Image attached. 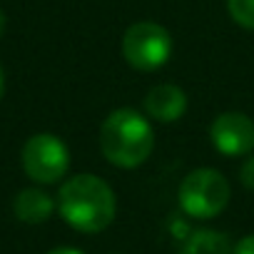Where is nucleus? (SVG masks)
Returning <instances> with one entry per match:
<instances>
[{"label":"nucleus","mask_w":254,"mask_h":254,"mask_svg":"<svg viewBox=\"0 0 254 254\" xmlns=\"http://www.w3.org/2000/svg\"><path fill=\"white\" fill-rule=\"evenodd\" d=\"M23 170L38 185H55L70 170V150L58 135L38 132L23 145Z\"/></svg>","instance_id":"5"},{"label":"nucleus","mask_w":254,"mask_h":254,"mask_svg":"<svg viewBox=\"0 0 254 254\" xmlns=\"http://www.w3.org/2000/svg\"><path fill=\"white\" fill-rule=\"evenodd\" d=\"M182 254H234V247L227 234L214 229H199L185 242Z\"/></svg>","instance_id":"9"},{"label":"nucleus","mask_w":254,"mask_h":254,"mask_svg":"<svg viewBox=\"0 0 254 254\" xmlns=\"http://www.w3.org/2000/svg\"><path fill=\"white\" fill-rule=\"evenodd\" d=\"M209 140L224 157H247L254 152V120L237 110L222 112L209 125Z\"/></svg>","instance_id":"6"},{"label":"nucleus","mask_w":254,"mask_h":254,"mask_svg":"<svg viewBox=\"0 0 254 254\" xmlns=\"http://www.w3.org/2000/svg\"><path fill=\"white\" fill-rule=\"evenodd\" d=\"M172 48L175 43L170 30L152 20L132 23L122 35V58L140 72H155L165 67L172 58Z\"/></svg>","instance_id":"3"},{"label":"nucleus","mask_w":254,"mask_h":254,"mask_svg":"<svg viewBox=\"0 0 254 254\" xmlns=\"http://www.w3.org/2000/svg\"><path fill=\"white\" fill-rule=\"evenodd\" d=\"M239 182H242L247 190H254V155H252V152L247 155V160H244L242 167H239Z\"/></svg>","instance_id":"11"},{"label":"nucleus","mask_w":254,"mask_h":254,"mask_svg":"<svg viewBox=\"0 0 254 254\" xmlns=\"http://www.w3.org/2000/svg\"><path fill=\"white\" fill-rule=\"evenodd\" d=\"M48 254H82V252H77V249H67V247H63V249H53V252H48Z\"/></svg>","instance_id":"13"},{"label":"nucleus","mask_w":254,"mask_h":254,"mask_svg":"<svg viewBox=\"0 0 254 254\" xmlns=\"http://www.w3.org/2000/svg\"><path fill=\"white\" fill-rule=\"evenodd\" d=\"M5 25H8V23H5V13H3V10H0V38H3V35H5Z\"/></svg>","instance_id":"14"},{"label":"nucleus","mask_w":254,"mask_h":254,"mask_svg":"<svg viewBox=\"0 0 254 254\" xmlns=\"http://www.w3.org/2000/svg\"><path fill=\"white\" fill-rule=\"evenodd\" d=\"M227 13L239 28L254 30V0H227Z\"/></svg>","instance_id":"10"},{"label":"nucleus","mask_w":254,"mask_h":254,"mask_svg":"<svg viewBox=\"0 0 254 254\" xmlns=\"http://www.w3.org/2000/svg\"><path fill=\"white\" fill-rule=\"evenodd\" d=\"M234 254H254V234L242 237V239L234 244Z\"/></svg>","instance_id":"12"},{"label":"nucleus","mask_w":254,"mask_h":254,"mask_svg":"<svg viewBox=\"0 0 254 254\" xmlns=\"http://www.w3.org/2000/svg\"><path fill=\"white\" fill-rule=\"evenodd\" d=\"M229 182L219 170L199 167L182 180L177 199L185 214L194 219H212L229 204Z\"/></svg>","instance_id":"4"},{"label":"nucleus","mask_w":254,"mask_h":254,"mask_svg":"<svg viewBox=\"0 0 254 254\" xmlns=\"http://www.w3.org/2000/svg\"><path fill=\"white\" fill-rule=\"evenodd\" d=\"M60 217L77 232L95 234L112 224L117 212V197L112 187L95 175H75L58 192Z\"/></svg>","instance_id":"1"},{"label":"nucleus","mask_w":254,"mask_h":254,"mask_svg":"<svg viewBox=\"0 0 254 254\" xmlns=\"http://www.w3.org/2000/svg\"><path fill=\"white\" fill-rule=\"evenodd\" d=\"M100 150L110 165L122 170L145 165L155 150L152 120L130 107L112 110L100 125Z\"/></svg>","instance_id":"2"},{"label":"nucleus","mask_w":254,"mask_h":254,"mask_svg":"<svg viewBox=\"0 0 254 254\" xmlns=\"http://www.w3.org/2000/svg\"><path fill=\"white\" fill-rule=\"evenodd\" d=\"M185 112H187V95L182 87L172 82L155 85L145 95V115L155 122L170 125V122H177Z\"/></svg>","instance_id":"7"},{"label":"nucleus","mask_w":254,"mask_h":254,"mask_svg":"<svg viewBox=\"0 0 254 254\" xmlns=\"http://www.w3.org/2000/svg\"><path fill=\"white\" fill-rule=\"evenodd\" d=\"M3 92H5V72L0 67V97H3Z\"/></svg>","instance_id":"15"},{"label":"nucleus","mask_w":254,"mask_h":254,"mask_svg":"<svg viewBox=\"0 0 254 254\" xmlns=\"http://www.w3.org/2000/svg\"><path fill=\"white\" fill-rule=\"evenodd\" d=\"M13 209H15V217L25 224H43L50 219L53 209H55V202L48 192L38 190V187H28L23 192H18L15 202H13Z\"/></svg>","instance_id":"8"}]
</instances>
